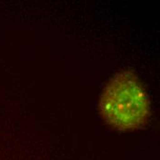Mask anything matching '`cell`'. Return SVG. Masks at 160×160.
I'll list each match as a JSON object with an SVG mask.
<instances>
[{"mask_svg": "<svg viewBox=\"0 0 160 160\" xmlns=\"http://www.w3.org/2000/svg\"><path fill=\"white\" fill-rule=\"evenodd\" d=\"M98 109L108 126L121 131L144 128L151 117L150 97L142 80L131 69L121 70L107 81Z\"/></svg>", "mask_w": 160, "mask_h": 160, "instance_id": "6da1fadb", "label": "cell"}]
</instances>
